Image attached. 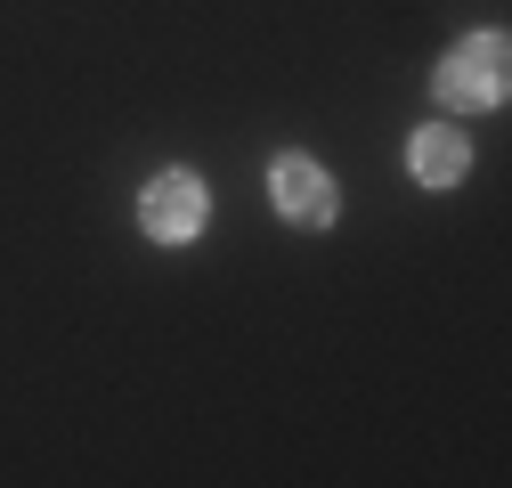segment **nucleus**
<instances>
[{
	"mask_svg": "<svg viewBox=\"0 0 512 488\" xmlns=\"http://www.w3.org/2000/svg\"><path fill=\"white\" fill-rule=\"evenodd\" d=\"M407 163H415L423 188H456V179L472 171V139L456 131V122H423V131L407 139Z\"/></svg>",
	"mask_w": 512,
	"mask_h": 488,
	"instance_id": "20e7f679",
	"label": "nucleus"
},
{
	"mask_svg": "<svg viewBox=\"0 0 512 488\" xmlns=\"http://www.w3.org/2000/svg\"><path fill=\"white\" fill-rule=\"evenodd\" d=\"M504 74H512V41H504V33H464L456 49L439 57L431 90H439L447 114H480V106L504 98Z\"/></svg>",
	"mask_w": 512,
	"mask_h": 488,
	"instance_id": "f257e3e1",
	"label": "nucleus"
},
{
	"mask_svg": "<svg viewBox=\"0 0 512 488\" xmlns=\"http://www.w3.org/2000/svg\"><path fill=\"white\" fill-rule=\"evenodd\" d=\"M204 220H212V188L196 171H155L147 188H139V228L155 236V244H187V236H204Z\"/></svg>",
	"mask_w": 512,
	"mask_h": 488,
	"instance_id": "f03ea898",
	"label": "nucleus"
},
{
	"mask_svg": "<svg viewBox=\"0 0 512 488\" xmlns=\"http://www.w3.org/2000/svg\"><path fill=\"white\" fill-rule=\"evenodd\" d=\"M269 204H277L293 228H334V212H342L334 171L309 163V155H277V163H269Z\"/></svg>",
	"mask_w": 512,
	"mask_h": 488,
	"instance_id": "7ed1b4c3",
	"label": "nucleus"
}]
</instances>
